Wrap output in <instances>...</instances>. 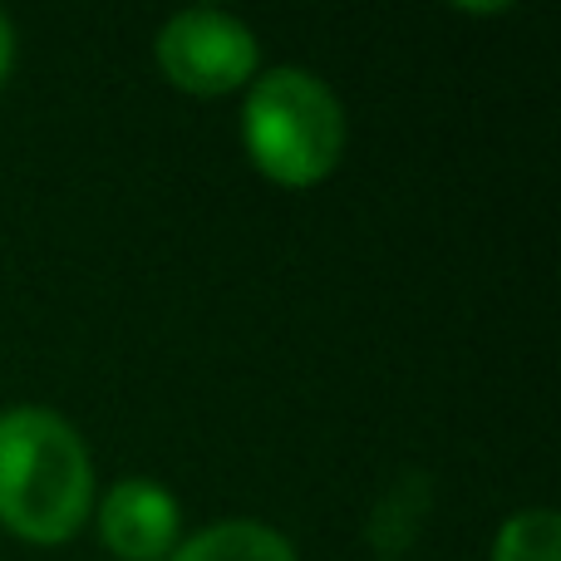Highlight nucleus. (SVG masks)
<instances>
[{"label":"nucleus","mask_w":561,"mask_h":561,"mask_svg":"<svg viewBox=\"0 0 561 561\" xmlns=\"http://www.w3.org/2000/svg\"><path fill=\"white\" fill-rule=\"evenodd\" d=\"M242 144L272 183L310 187L335 173L345 153V108L325 79L280 65L247 89Z\"/></svg>","instance_id":"obj_2"},{"label":"nucleus","mask_w":561,"mask_h":561,"mask_svg":"<svg viewBox=\"0 0 561 561\" xmlns=\"http://www.w3.org/2000/svg\"><path fill=\"white\" fill-rule=\"evenodd\" d=\"M158 69L187 94H232L256 75V35L217 5L178 10L153 39Z\"/></svg>","instance_id":"obj_3"},{"label":"nucleus","mask_w":561,"mask_h":561,"mask_svg":"<svg viewBox=\"0 0 561 561\" xmlns=\"http://www.w3.org/2000/svg\"><path fill=\"white\" fill-rule=\"evenodd\" d=\"M168 561H296V547L266 523H217L207 533L187 537L183 547H173Z\"/></svg>","instance_id":"obj_5"},{"label":"nucleus","mask_w":561,"mask_h":561,"mask_svg":"<svg viewBox=\"0 0 561 561\" xmlns=\"http://www.w3.org/2000/svg\"><path fill=\"white\" fill-rule=\"evenodd\" d=\"M561 557V523L552 507H527L507 517L493 542V561H557Z\"/></svg>","instance_id":"obj_6"},{"label":"nucleus","mask_w":561,"mask_h":561,"mask_svg":"<svg viewBox=\"0 0 561 561\" xmlns=\"http://www.w3.org/2000/svg\"><path fill=\"white\" fill-rule=\"evenodd\" d=\"M10 65H15V25H10V15L0 10V84L10 79Z\"/></svg>","instance_id":"obj_7"},{"label":"nucleus","mask_w":561,"mask_h":561,"mask_svg":"<svg viewBox=\"0 0 561 561\" xmlns=\"http://www.w3.org/2000/svg\"><path fill=\"white\" fill-rule=\"evenodd\" d=\"M178 497L148 478H124L99 503V537L124 561H163L178 547Z\"/></svg>","instance_id":"obj_4"},{"label":"nucleus","mask_w":561,"mask_h":561,"mask_svg":"<svg viewBox=\"0 0 561 561\" xmlns=\"http://www.w3.org/2000/svg\"><path fill=\"white\" fill-rule=\"evenodd\" d=\"M94 503V463L75 424L49 409L0 414V527L25 542H69Z\"/></svg>","instance_id":"obj_1"}]
</instances>
